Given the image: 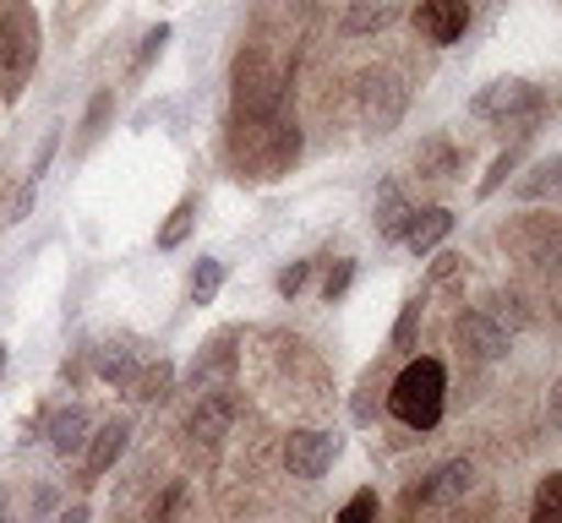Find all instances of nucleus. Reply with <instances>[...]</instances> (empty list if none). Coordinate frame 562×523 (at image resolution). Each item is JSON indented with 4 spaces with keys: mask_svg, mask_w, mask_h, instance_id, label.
Returning a JSON list of instances; mask_svg holds the SVG:
<instances>
[{
    "mask_svg": "<svg viewBox=\"0 0 562 523\" xmlns=\"http://www.w3.org/2000/svg\"><path fill=\"white\" fill-rule=\"evenodd\" d=\"M552 420H562V382H558V393H552Z\"/></svg>",
    "mask_w": 562,
    "mask_h": 523,
    "instance_id": "nucleus-34",
    "label": "nucleus"
},
{
    "mask_svg": "<svg viewBox=\"0 0 562 523\" xmlns=\"http://www.w3.org/2000/svg\"><path fill=\"white\" fill-rule=\"evenodd\" d=\"M218 284H224V262H213V257H202L196 268H191V306H207L213 295H218Z\"/></svg>",
    "mask_w": 562,
    "mask_h": 523,
    "instance_id": "nucleus-19",
    "label": "nucleus"
},
{
    "mask_svg": "<svg viewBox=\"0 0 562 523\" xmlns=\"http://www.w3.org/2000/svg\"><path fill=\"white\" fill-rule=\"evenodd\" d=\"M415 328H420V300H404V311L393 322V349H415Z\"/></svg>",
    "mask_w": 562,
    "mask_h": 523,
    "instance_id": "nucleus-23",
    "label": "nucleus"
},
{
    "mask_svg": "<svg viewBox=\"0 0 562 523\" xmlns=\"http://www.w3.org/2000/svg\"><path fill=\"white\" fill-rule=\"evenodd\" d=\"M387 22H393V5H387V0H367V5H356V11H350L339 27L356 38V33H382Z\"/></svg>",
    "mask_w": 562,
    "mask_h": 523,
    "instance_id": "nucleus-17",
    "label": "nucleus"
},
{
    "mask_svg": "<svg viewBox=\"0 0 562 523\" xmlns=\"http://www.w3.org/2000/svg\"><path fill=\"white\" fill-rule=\"evenodd\" d=\"M176 508H181V486H170V491H165V502H154V519L148 523H170L176 519Z\"/></svg>",
    "mask_w": 562,
    "mask_h": 523,
    "instance_id": "nucleus-31",
    "label": "nucleus"
},
{
    "mask_svg": "<svg viewBox=\"0 0 562 523\" xmlns=\"http://www.w3.org/2000/svg\"><path fill=\"white\" fill-rule=\"evenodd\" d=\"M235 414H240V398H235L229 387H213V393H202V403L191 409L187 436L196 442V447H213V442L235 425Z\"/></svg>",
    "mask_w": 562,
    "mask_h": 523,
    "instance_id": "nucleus-6",
    "label": "nucleus"
},
{
    "mask_svg": "<svg viewBox=\"0 0 562 523\" xmlns=\"http://www.w3.org/2000/svg\"><path fill=\"white\" fill-rule=\"evenodd\" d=\"M475 115L481 121H536L541 115V88L508 77V82H492L481 99H475Z\"/></svg>",
    "mask_w": 562,
    "mask_h": 523,
    "instance_id": "nucleus-5",
    "label": "nucleus"
},
{
    "mask_svg": "<svg viewBox=\"0 0 562 523\" xmlns=\"http://www.w3.org/2000/svg\"><path fill=\"white\" fill-rule=\"evenodd\" d=\"M33 213V180L27 185H16V196L5 202V218H27Z\"/></svg>",
    "mask_w": 562,
    "mask_h": 523,
    "instance_id": "nucleus-30",
    "label": "nucleus"
},
{
    "mask_svg": "<svg viewBox=\"0 0 562 523\" xmlns=\"http://www.w3.org/2000/svg\"><path fill=\"white\" fill-rule=\"evenodd\" d=\"M110 110H115V93H99V99H93V110H88V121H82V148H88V143H93V137L104 132Z\"/></svg>",
    "mask_w": 562,
    "mask_h": 523,
    "instance_id": "nucleus-24",
    "label": "nucleus"
},
{
    "mask_svg": "<svg viewBox=\"0 0 562 523\" xmlns=\"http://www.w3.org/2000/svg\"><path fill=\"white\" fill-rule=\"evenodd\" d=\"M229 371H235V333H218L213 344L191 360V382H196L202 393H213V382H224Z\"/></svg>",
    "mask_w": 562,
    "mask_h": 523,
    "instance_id": "nucleus-12",
    "label": "nucleus"
},
{
    "mask_svg": "<svg viewBox=\"0 0 562 523\" xmlns=\"http://www.w3.org/2000/svg\"><path fill=\"white\" fill-rule=\"evenodd\" d=\"M88 431H93V420H88V409H60L55 420H49V447L60 453V458H71V453H82L88 447Z\"/></svg>",
    "mask_w": 562,
    "mask_h": 523,
    "instance_id": "nucleus-13",
    "label": "nucleus"
},
{
    "mask_svg": "<svg viewBox=\"0 0 562 523\" xmlns=\"http://www.w3.org/2000/svg\"><path fill=\"white\" fill-rule=\"evenodd\" d=\"M284 110V77L268 55H240L235 60V121H279Z\"/></svg>",
    "mask_w": 562,
    "mask_h": 523,
    "instance_id": "nucleus-2",
    "label": "nucleus"
},
{
    "mask_svg": "<svg viewBox=\"0 0 562 523\" xmlns=\"http://www.w3.org/2000/svg\"><path fill=\"white\" fill-rule=\"evenodd\" d=\"M99 376L115 382V387H132L137 382V354L126 344H104L99 349Z\"/></svg>",
    "mask_w": 562,
    "mask_h": 523,
    "instance_id": "nucleus-16",
    "label": "nucleus"
},
{
    "mask_svg": "<svg viewBox=\"0 0 562 523\" xmlns=\"http://www.w3.org/2000/svg\"><path fill=\"white\" fill-rule=\"evenodd\" d=\"M339 523H376V497H372V491L350 497V508L339 513Z\"/></svg>",
    "mask_w": 562,
    "mask_h": 523,
    "instance_id": "nucleus-27",
    "label": "nucleus"
},
{
    "mask_svg": "<svg viewBox=\"0 0 562 523\" xmlns=\"http://www.w3.org/2000/svg\"><path fill=\"white\" fill-rule=\"evenodd\" d=\"M459 344L470 349L475 360H503L508 354V328L497 317H486V311H470V317H459Z\"/></svg>",
    "mask_w": 562,
    "mask_h": 523,
    "instance_id": "nucleus-11",
    "label": "nucleus"
},
{
    "mask_svg": "<svg viewBox=\"0 0 562 523\" xmlns=\"http://www.w3.org/2000/svg\"><path fill=\"white\" fill-rule=\"evenodd\" d=\"M420 170H453V154L448 148H426L420 154Z\"/></svg>",
    "mask_w": 562,
    "mask_h": 523,
    "instance_id": "nucleus-32",
    "label": "nucleus"
},
{
    "mask_svg": "<svg viewBox=\"0 0 562 523\" xmlns=\"http://www.w3.org/2000/svg\"><path fill=\"white\" fill-rule=\"evenodd\" d=\"M361 115H367L372 132H393L398 115H404V88H398L393 77H367V88H361Z\"/></svg>",
    "mask_w": 562,
    "mask_h": 523,
    "instance_id": "nucleus-10",
    "label": "nucleus"
},
{
    "mask_svg": "<svg viewBox=\"0 0 562 523\" xmlns=\"http://www.w3.org/2000/svg\"><path fill=\"white\" fill-rule=\"evenodd\" d=\"M448 229H453V213H448V207H426V213H415V224H409L404 246H409V251L420 257V251L442 246V240H448Z\"/></svg>",
    "mask_w": 562,
    "mask_h": 523,
    "instance_id": "nucleus-15",
    "label": "nucleus"
},
{
    "mask_svg": "<svg viewBox=\"0 0 562 523\" xmlns=\"http://www.w3.org/2000/svg\"><path fill=\"white\" fill-rule=\"evenodd\" d=\"M519 196H562V159L558 164H541V170L519 185Z\"/></svg>",
    "mask_w": 562,
    "mask_h": 523,
    "instance_id": "nucleus-22",
    "label": "nucleus"
},
{
    "mask_svg": "<svg viewBox=\"0 0 562 523\" xmlns=\"http://www.w3.org/2000/svg\"><path fill=\"white\" fill-rule=\"evenodd\" d=\"M165 44H170V27L159 22V27H154V33L143 38V49H137V71H148V66H154V55H159Z\"/></svg>",
    "mask_w": 562,
    "mask_h": 523,
    "instance_id": "nucleus-28",
    "label": "nucleus"
},
{
    "mask_svg": "<svg viewBox=\"0 0 562 523\" xmlns=\"http://www.w3.org/2000/svg\"><path fill=\"white\" fill-rule=\"evenodd\" d=\"M176 387V365H148V371H137V382H132V398H165Z\"/></svg>",
    "mask_w": 562,
    "mask_h": 523,
    "instance_id": "nucleus-20",
    "label": "nucleus"
},
{
    "mask_svg": "<svg viewBox=\"0 0 562 523\" xmlns=\"http://www.w3.org/2000/svg\"><path fill=\"white\" fill-rule=\"evenodd\" d=\"M126 442H132V425H126V420L99 425V431L88 436V447H82V475H88V480L110 475V469H115V458L126 453Z\"/></svg>",
    "mask_w": 562,
    "mask_h": 523,
    "instance_id": "nucleus-9",
    "label": "nucleus"
},
{
    "mask_svg": "<svg viewBox=\"0 0 562 523\" xmlns=\"http://www.w3.org/2000/svg\"><path fill=\"white\" fill-rule=\"evenodd\" d=\"M530 523H562V475H547V480H541Z\"/></svg>",
    "mask_w": 562,
    "mask_h": 523,
    "instance_id": "nucleus-21",
    "label": "nucleus"
},
{
    "mask_svg": "<svg viewBox=\"0 0 562 523\" xmlns=\"http://www.w3.org/2000/svg\"><path fill=\"white\" fill-rule=\"evenodd\" d=\"M415 27H420L431 44H453V38H464V27H470V0H420V5H415Z\"/></svg>",
    "mask_w": 562,
    "mask_h": 523,
    "instance_id": "nucleus-7",
    "label": "nucleus"
},
{
    "mask_svg": "<svg viewBox=\"0 0 562 523\" xmlns=\"http://www.w3.org/2000/svg\"><path fill=\"white\" fill-rule=\"evenodd\" d=\"M536 262H541L547 273H562V235H547V240L536 246Z\"/></svg>",
    "mask_w": 562,
    "mask_h": 523,
    "instance_id": "nucleus-29",
    "label": "nucleus"
},
{
    "mask_svg": "<svg viewBox=\"0 0 562 523\" xmlns=\"http://www.w3.org/2000/svg\"><path fill=\"white\" fill-rule=\"evenodd\" d=\"M306 278H312V262H290V268L279 273V295H284V300H295V295L306 289Z\"/></svg>",
    "mask_w": 562,
    "mask_h": 523,
    "instance_id": "nucleus-25",
    "label": "nucleus"
},
{
    "mask_svg": "<svg viewBox=\"0 0 562 523\" xmlns=\"http://www.w3.org/2000/svg\"><path fill=\"white\" fill-rule=\"evenodd\" d=\"M0 371H5V349H0Z\"/></svg>",
    "mask_w": 562,
    "mask_h": 523,
    "instance_id": "nucleus-35",
    "label": "nucleus"
},
{
    "mask_svg": "<svg viewBox=\"0 0 562 523\" xmlns=\"http://www.w3.org/2000/svg\"><path fill=\"white\" fill-rule=\"evenodd\" d=\"M470 486H475V464H470V458H453V464H442L420 491H409V497H404V513H415L420 502H459Z\"/></svg>",
    "mask_w": 562,
    "mask_h": 523,
    "instance_id": "nucleus-8",
    "label": "nucleus"
},
{
    "mask_svg": "<svg viewBox=\"0 0 562 523\" xmlns=\"http://www.w3.org/2000/svg\"><path fill=\"white\" fill-rule=\"evenodd\" d=\"M350 278H356V262H339V268H328V278H323V300L334 306V300L350 289Z\"/></svg>",
    "mask_w": 562,
    "mask_h": 523,
    "instance_id": "nucleus-26",
    "label": "nucleus"
},
{
    "mask_svg": "<svg viewBox=\"0 0 562 523\" xmlns=\"http://www.w3.org/2000/svg\"><path fill=\"white\" fill-rule=\"evenodd\" d=\"M60 523H88V508H82V502H77V508H66V513H60Z\"/></svg>",
    "mask_w": 562,
    "mask_h": 523,
    "instance_id": "nucleus-33",
    "label": "nucleus"
},
{
    "mask_svg": "<svg viewBox=\"0 0 562 523\" xmlns=\"http://www.w3.org/2000/svg\"><path fill=\"white\" fill-rule=\"evenodd\" d=\"M409 224H415V207L398 196V185H382V196H376V235L382 240H404Z\"/></svg>",
    "mask_w": 562,
    "mask_h": 523,
    "instance_id": "nucleus-14",
    "label": "nucleus"
},
{
    "mask_svg": "<svg viewBox=\"0 0 562 523\" xmlns=\"http://www.w3.org/2000/svg\"><path fill=\"white\" fill-rule=\"evenodd\" d=\"M334 458H339V436H328V431H290L284 436V469L295 480H323L334 469Z\"/></svg>",
    "mask_w": 562,
    "mask_h": 523,
    "instance_id": "nucleus-4",
    "label": "nucleus"
},
{
    "mask_svg": "<svg viewBox=\"0 0 562 523\" xmlns=\"http://www.w3.org/2000/svg\"><path fill=\"white\" fill-rule=\"evenodd\" d=\"M191 224H196V196H181V202H176V213H170V218H165V229H159V251H176V246L191 235Z\"/></svg>",
    "mask_w": 562,
    "mask_h": 523,
    "instance_id": "nucleus-18",
    "label": "nucleus"
},
{
    "mask_svg": "<svg viewBox=\"0 0 562 523\" xmlns=\"http://www.w3.org/2000/svg\"><path fill=\"white\" fill-rule=\"evenodd\" d=\"M442 393H448V371L437 360H409L387 393V409L409 425V431H431L442 420Z\"/></svg>",
    "mask_w": 562,
    "mask_h": 523,
    "instance_id": "nucleus-1",
    "label": "nucleus"
},
{
    "mask_svg": "<svg viewBox=\"0 0 562 523\" xmlns=\"http://www.w3.org/2000/svg\"><path fill=\"white\" fill-rule=\"evenodd\" d=\"M38 60V22L27 5H5L0 11V66L5 77H27Z\"/></svg>",
    "mask_w": 562,
    "mask_h": 523,
    "instance_id": "nucleus-3",
    "label": "nucleus"
}]
</instances>
